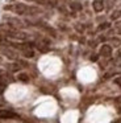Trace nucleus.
<instances>
[{"mask_svg": "<svg viewBox=\"0 0 121 123\" xmlns=\"http://www.w3.org/2000/svg\"><path fill=\"white\" fill-rule=\"evenodd\" d=\"M109 27H110L109 23H103L101 25H99V28H97V29H99V31H104V29H108Z\"/></svg>", "mask_w": 121, "mask_h": 123, "instance_id": "obj_12", "label": "nucleus"}, {"mask_svg": "<svg viewBox=\"0 0 121 123\" xmlns=\"http://www.w3.org/2000/svg\"><path fill=\"white\" fill-rule=\"evenodd\" d=\"M1 75H3V72H1V70H0V78H1Z\"/></svg>", "mask_w": 121, "mask_h": 123, "instance_id": "obj_20", "label": "nucleus"}, {"mask_svg": "<svg viewBox=\"0 0 121 123\" xmlns=\"http://www.w3.org/2000/svg\"><path fill=\"white\" fill-rule=\"evenodd\" d=\"M28 1H33V0H28Z\"/></svg>", "mask_w": 121, "mask_h": 123, "instance_id": "obj_21", "label": "nucleus"}, {"mask_svg": "<svg viewBox=\"0 0 121 123\" xmlns=\"http://www.w3.org/2000/svg\"><path fill=\"white\" fill-rule=\"evenodd\" d=\"M117 57H118V58H121V49L118 50V53H117Z\"/></svg>", "mask_w": 121, "mask_h": 123, "instance_id": "obj_18", "label": "nucleus"}, {"mask_svg": "<svg viewBox=\"0 0 121 123\" xmlns=\"http://www.w3.org/2000/svg\"><path fill=\"white\" fill-rule=\"evenodd\" d=\"M116 28H120V29H121V20L116 23Z\"/></svg>", "mask_w": 121, "mask_h": 123, "instance_id": "obj_17", "label": "nucleus"}, {"mask_svg": "<svg viewBox=\"0 0 121 123\" xmlns=\"http://www.w3.org/2000/svg\"><path fill=\"white\" fill-rule=\"evenodd\" d=\"M22 54L25 57H28V58H30V57L34 56V52H33V49H30V48H25L22 50Z\"/></svg>", "mask_w": 121, "mask_h": 123, "instance_id": "obj_8", "label": "nucleus"}, {"mask_svg": "<svg viewBox=\"0 0 121 123\" xmlns=\"http://www.w3.org/2000/svg\"><path fill=\"white\" fill-rule=\"evenodd\" d=\"M0 62H1V58H0Z\"/></svg>", "mask_w": 121, "mask_h": 123, "instance_id": "obj_22", "label": "nucleus"}, {"mask_svg": "<svg viewBox=\"0 0 121 123\" xmlns=\"http://www.w3.org/2000/svg\"><path fill=\"white\" fill-rule=\"evenodd\" d=\"M100 54L103 57H110L112 56V46L108 45V44H104V45L100 48Z\"/></svg>", "mask_w": 121, "mask_h": 123, "instance_id": "obj_4", "label": "nucleus"}, {"mask_svg": "<svg viewBox=\"0 0 121 123\" xmlns=\"http://www.w3.org/2000/svg\"><path fill=\"white\" fill-rule=\"evenodd\" d=\"M112 44H113V45H116V46H118V45H121V40H120V38H117V37H113L112 38Z\"/></svg>", "mask_w": 121, "mask_h": 123, "instance_id": "obj_13", "label": "nucleus"}, {"mask_svg": "<svg viewBox=\"0 0 121 123\" xmlns=\"http://www.w3.org/2000/svg\"><path fill=\"white\" fill-rule=\"evenodd\" d=\"M37 48H38V49H39V50H41V52H46V50H47V45H46V41H45V44H41V43H39V44H37Z\"/></svg>", "mask_w": 121, "mask_h": 123, "instance_id": "obj_11", "label": "nucleus"}, {"mask_svg": "<svg viewBox=\"0 0 121 123\" xmlns=\"http://www.w3.org/2000/svg\"><path fill=\"white\" fill-rule=\"evenodd\" d=\"M71 7H72L74 9H76V11H79V9L82 8V7H80V4H78V3H72V6H71Z\"/></svg>", "mask_w": 121, "mask_h": 123, "instance_id": "obj_15", "label": "nucleus"}, {"mask_svg": "<svg viewBox=\"0 0 121 123\" xmlns=\"http://www.w3.org/2000/svg\"><path fill=\"white\" fill-rule=\"evenodd\" d=\"M115 82H116V83H117V85H118V86H121V77H118V78H116V80H115Z\"/></svg>", "mask_w": 121, "mask_h": 123, "instance_id": "obj_16", "label": "nucleus"}, {"mask_svg": "<svg viewBox=\"0 0 121 123\" xmlns=\"http://www.w3.org/2000/svg\"><path fill=\"white\" fill-rule=\"evenodd\" d=\"M120 17H121V11L120 9H118V11H115L112 15H110V19L112 20H117V19H120Z\"/></svg>", "mask_w": 121, "mask_h": 123, "instance_id": "obj_10", "label": "nucleus"}, {"mask_svg": "<svg viewBox=\"0 0 121 123\" xmlns=\"http://www.w3.org/2000/svg\"><path fill=\"white\" fill-rule=\"evenodd\" d=\"M7 36L11 38H16V40H26L29 37L25 32H21V31H9L7 32Z\"/></svg>", "mask_w": 121, "mask_h": 123, "instance_id": "obj_2", "label": "nucleus"}, {"mask_svg": "<svg viewBox=\"0 0 121 123\" xmlns=\"http://www.w3.org/2000/svg\"><path fill=\"white\" fill-rule=\"evenodd\" d=\"M1 52L8 57V58H11V60H16V58H17V53H16L15 50H12V49H9V48H3Z\"/></svg>", "mask_w": 121, "mask_h": 123, "instance_id": "obj_6", "label": "nucleus"}, {"mask_svg": "<svg viewBox=\"0 0 121 123\" xmlns=\"http://www.w3.org/2000/svg\"><path fill=\"white\" fill-rule=\"evenodd\" d=\"M16 114L9 110H0V119H9V118H15Z\"/></svg>", "mask_w": 121, "mask_h": 123, "instance_id": "obj_7", "label": "nucleus"}, {"mask_svg": "<svg viewBox=\"0 0 121 123\" xmlns=\"http://www.w3.org/2000/svg\"><path fill=\"white\" fill-rule=\"evenodd\" d=\"M8 69L12 70V72H15V70H18V69H20V66H18L17 64H12V65H9V66H8Z\"/></svg>", "mask_w": 121, "mask_h": 123, "instance_id": "obj_14", "label": "nucleus"}, {"mask_svg": "<svg viewBox=\"0 0 121 123\" xmlns=\"http://www.w3.org/2000/svg\"><path fill=\"white\" fill-rule=\"evenodd\" d=\"M8 24L13 28H25L26 27V23L21 21V20H18V19H15V17H9V19H8Z\"/></svg>", "mask_w": 121, "mask_h": 123, "instance_id": "obj_3", "label": "nucleus"}, {"mask_svg": "<svg viewBox=\"0 0 121 123\" xmlns=\"http://www.w3.org/2000/svg\"><path fill=\"white\" fill-rule=\"evenodd\" d=\"M38 3H46V0H37Z\"/></svg>", "mask_w": 121, "mask_h": 123, "instance_id": "obj_19", "label": "nucleus"}, {"mask_svg": "<svg viewBox=\"0 0 121 123\" xmlns=\"http://www.w3.org/2000/svg\"><path fill=\"white\" fill-rule=\"evenodd\" d=\"M17 78L20 81H22V82H28V81H29V75L26 74V73H20Z\"/></svg>", "mask_w": 121, "mask_h": 123, "instance_id": "obj_9", "label": "nucleus"}, {"mask_svg": "<svg viewBox=\"0 0 121 123\" xmlns=\"http://www.w3.org/2000/svg\"><path fill=\"white\" fill-rule=\"evenodd\" d=\"M92 8H94L95 12H101L103 9H104V1H103V0H94Z\"/></svg>", "mask_w": 121, "mask_h": 123, "instance_id": "obj_5", "label": "nucleus"}, {"mask_svg": "<svg viewBox=\"0 0 121 123\" xmlns=\"http://www.w3.org/2000/svg\"><path fill=\"white\" fill-rule=\"evenodd\" d=\"M5 9L15 11L16 13H18V15H25V13H28V12H29V8H28V7H26L25 4H21V3L13 4V6H7V7H5Z\"/></svg>", "mask_w": 121, "mask_h": 123, "instance_id": "obj_1", "label": "nucleus"}]
</instances>
